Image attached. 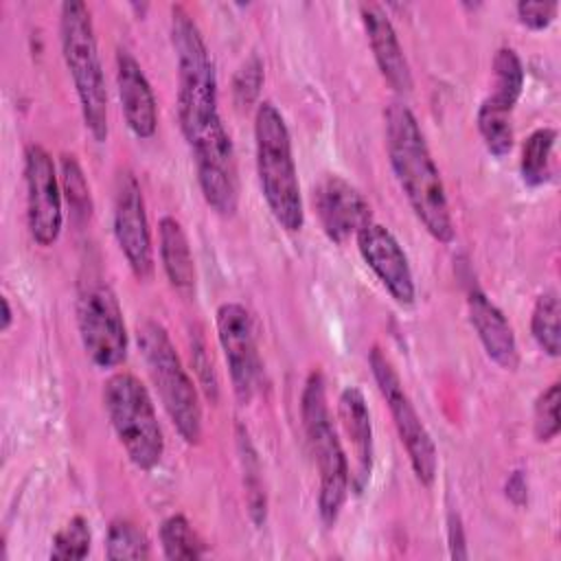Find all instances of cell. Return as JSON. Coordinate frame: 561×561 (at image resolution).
Instances as JSON below:
<instances>
[{
    "label": "cell",
    "instance_id": "19",
    "mask_svg": "<svg viewBox=\"0 0 561 561\" xmlns=\"http://www.w3.org/2000/svg\"><path fill=\"white\" fill-rule=\"evenodd\" d=\"M158 234L160 261L171 287L182 296H191L195 291V263L182 224L175 217L164 215L158 224Z\"/></svg>",
    "mask_w": 561,
    "mask_h": 561
},
{
    "label": "cell",
    "instance_id": "23",
    "mask_svg": "<svg viewBox=\"0 0 561 561\" xmlns=\"http://www.w3.org/2000/svg\"><path fill=\"white\" fill-rule=\"evenodd\" d=\"M561 302L559 294L554 289L543 291L533 307L530 316V331L537 342V346L550 355L559 357L561 353Z\"/></svg>",
    "mask_w": 561,
    "mask_h": 561
},
{
    "label": "cell",
    "instance_id": "21",
    "mask_svg": "<svg viewBox=\"0 0 561 561\" xmlns=\"http://www.w3.org/2000/svg\"><path fill=\"white\" fill-rule=\"evenodd\" d=\"M554 142H557V131L552 127H539L524 140L519 173L528 186H541L550 180Z\"/></svg>",
    "mask_w": 561,
    "mask_h": 561
},
{
    "label": "cell",
    "instance_id": "5",
    "mask_svg": "<svg viewBox=\"0 0 561 561\" xmlns=\"http://www.w3.org/2000/svg\"><path fill=\"white\" fill-rule=\"evenodd\" d=\"M59 42L72 77L83 125L96 142L107 140V88L96 46L92 15L85 2L66 0L59 9Z\"/></svg>",
    "mask_w": 561,
    "mask_h": 561
},
{
    "label": "cell",
    "instance_id": "11",
    "mask_svg": "<svg viewBox=\"0 0 561 561\" xmlns=\"http://www.w3.org/2000/svg\"><path fill=\"white\" fill-rule=\"evenodd\" d=\"M114 237L127 259L131 274L138 280H149L153 274V243L145 208L142 188L129 169L118 171L114 182Z\"/></svg>",
    "mask_w": 561,
    "mask_h": 561
},
{
    "label": "cell",
    "instance_id": "13",
    "mask_svg": "<svg viewBox=\"0 0 561 561\" xmlns=\"http://www.w3.org/2000/svg\"><path fill=\"white\" fill-rule=\"evenodd\" d=\"M357 250L364 263L399 305H412L416 296L412 267L397 237L381 224L370 221L357 234Z\"/></svg>",
    "mask_w": 561,
    "mask_h": 561
},
{
    "label": "cell",
    "instance_id": "4",
    "mask_svg": "<svg viewBox=\"0 0 561 561\" xmlns=\"http://www.w3.org/2000/svg\"><path fill=\"white\" fill-rule=\"evenodd\" d=\"M256 173L261 193L274 219L289 232L305 224L298 171L287 123L272 101H261L254 114Z\"/></svg>",
    "mask_w": 561,
    "mask_h": 561
},
{
    "label": "cell",
    "instance_id": "14",
    "mask_svg": "<svg viewBox=\"0 0 561 561\" xmlns=\"http://www.w3.org/2000/svg\"><path fill=\"white\" fill-rule=\"evenodd\" d=\"M313 208L324 234L335 243H344L373 221L366 197L335 173L324 175L313 186Z\"/></svg>",
    "mask_w": 561,
    "mask_h": 561
},
{
    "label": "cell",
    "instance_id": "33",
    "mask_svg": "<svg viewBox=\"0 0 561 561\" xmlns=\"http://www.w3.org/2000/svg\"><path fill=\"white\" fill-rule=\"evenodd\" d=\"M504 491H506V497H508L515 506L526 504V500H528V482H526L524 471L515 469V471L508 476Z\"/></svg>",
    "mask_w": 561,
    "mask_h": 561
},
{
    "label": "cell",
    "instance_id": "7",
    "mask_svg": "<svg viewBox=\"0 0 561 561\" xmlns=\"http://www.w3.org/2000/svg\"><path fill=\"white\" fill-rule=\"evenodd\" d=\"M103 405L127 458L151 471L162 460L164 438L145 383L127 370L114 373L103 383Z\"/></svg>",
    "mask_w": 561,
    "mask_h": 561
},
{
    "label": "cell",
    "instance_id": "3",
    "mask_svg": "<svg viewBox=\"0 0 561 561\" xmlns=\"http://www.w3.org/2000/svg\"><path fill=\"white\" fill-rule=\"evenodd\" d=\"M300 416L307 445L318 469V513L322 524L331 528L342 513L351 484L346 451L331 419L327 381L320 368H313L305 379L300 394Z\"/></svg>",
    "mask_w": 561,
    "mask_h": 561
},
{
    "label": "cell",
    "instance_id": "18",
    "mask_svg": "<svg viewBox=\"0 0 561 561\" xmlns=\"http://www.w3.org/2000/svg\"><path fill=\"white\" fill-rule=\"evenodd\" d=\"M467 307L469 320L489 359H493L504 370H515L519 366V348L513 327L508 324L502 309L478 287L469 289Z\"/></svg>",
    "mask_w": 561,
    "mask_h": 561
},
{
    "label": "cell",
    "instance_id": "1",
    "mask_svg": "<svg viewBox=\"0 0 561 561\" xmlns=\"http://www.w3.org/2000/svg\"><path fill=\"white\" fill-rule=\"evenodd\" d=\"M171 42L178 59V121L193 151L206 204L221 217L239 208L237 153L219 114L217 75L206 39L182 7H171Z\"/></svg>",
    "mask_w": 561,
    "mask_h": 561
},
{
    "label": "cell",
    "instance_id": "27",
    "mask_svg": "<svg viewBox=\"0 0 561 561\" xmlns=\"http://www.w3.org/2000/svg\"><path fill=\"white\" fill-rule=\"evenodd\" d=\"M92 546L90 524L83 515L70 517L53 537L50 559L57 561H79L85 559Z\"/></svg>",
    "mask_w": 561,
    "mask_h": 561
},
{
    "label": "cell",
    "instance_id": "22",
    "mask_svg": "<svg viewBox=\"0 0 561 561\" xmlns=\"http://www.w3.org/2000/svg\"><path fill=\"white\" fill-rule=\"evenodd\" d=\"M237 445H239V458H241V469H243V486H245V502H248V513L250 519L261 526L267 515V495L263 489V469L256 456V449L243 427H239L237 434Z\"/></svg>",
    "mask_w": 561,
    "mask_h": 561
},
{
    "label": "cell",
    "instance_id": "12",
    "mask_svg": "<svg viewBox=\"0 0 561 561\" xmlns=\"http://www.w3.org/2000/svg\"><path fill=\"white\" fill-rule=\"evenodd\" d=\"M215 324L232 390L241 403H248L261 379V357L252 313L239 302H224L215 313Z\"/></svg>",
    "mask_w": 561,
    "mask_h": 561
},
{
    "label": "cell",
    "instance_id": "17",
    "mask_svg": "<svg viewBox=\"0 0 561 561\" xmlns=\"http://www.w3.org/2000/svg\"><path fill=\"white\" fill-rule=\"evenodd\" d=\"M359 15L362 24L373 50V57L377 61L379 72L383 79L399 92L405 94L412 90V72L410 64L403 55V48L399 44L397 31L388 18V13L373 2L359 4Z\"/></svg>",
    "mask_w": 561,
    "mask_h": 561
},
{
    "label": "cell",
    "instance_id": "16",
    "mask_svg": "<svg viewBox=\"0 0 561 561\" xmlns=\"http://www.w3.org/2000/svg\"><path fill=\"white\" fill-rule=\"evenodd\" d=\"M116 90L131 134L151 138L158 127V103L138 59L123 46L116 48Z\"/></svg>",
    "mask_w": 561,
    "mask_h": 561
},
{
    "label": "cell",
    "instance_id": "30",
    "mask_svg": "<svg viewBox=\"0 0 561 561\" xmlns=\"http://www.w3.org/2000/svg\"><path fill=\"white\" fill-rule=\"evenodd\" d=\"M265 81V68L259 55H250L234 72L232 77V96L237 101V105L241 107H250L263 88Z\"/></svg>",
    "mask_w": 561,
    "mask_h": 561
},
{
    "label": "cell",
    "instance_id": "10",
    "mask_svg": "<svg viewBox=\"0 0 561 561\" xmlns=\"http://www.w3.org/2000/svg\"><path fill=\"white\" fill-rule=\"evenodd\" d=\"M24 184H26V224L37 245H53L64 226L61 210V178L50 153L31 142L24 151Z\"/></svg>",
    "mask_w": 561,
    "mask_h": 561
},
{
    "label": "cell",
    "instance_id": "26",
    "mask_svg": "<svg viewBox=\"0 0 561 561\" xmlns=\"http://www.w3.org/2000/svg\"><path fill=\"white\" fill-rule=\"evenodd\" d=\"M105 557L107 559H149L151 550H149V539L145 535V530L134 524L131 519H114L107 528V537H105Z\"/></svg>",
    "mask_w": 561,
    "mask_h": 561
},
{
    "label": "cell",
    "instance_id": "9",
    "mask_svg": "<svg viewBox=\"0 0 561 561\" xmlns=\"http://www.w3.org/2000/svg\"><path fill=\"white\" fill-rule=\"evenodd\" d=\"M368 364H370L373 377L377 381V388H379L383 401L388 403L392 423L397 427L401 445L405 447L412 471L423 486H430L436 478V467H438V454H436L432 434L427 432L421 414L416 412L410 394L405 392L392 362L379 346L370 348Z\"/></svg>",
    "mask_w": 561,
    "mask_h": 561
},
{
    "label": "cell",
    "instance_id": "31",
    "mask_svg": "<svg viewBox=\"0 0 561 561\" xmlns=\"http://www.w3.org/2000/svg\"><path fill=\"white\" fill-rule=\"evenodd\" d=\"M517 18L522 24H526L528 28L541 31L546 28L554 15H557V2H530V0H522L517 2Z\"/></svg>",
    "mask_w": 561,
    "mask_h": 561
},
{
    "label": "cell",
    "instance_id": "25",
    "mask_svg": "<svg viewBox=\"0 0 561 561\" xmlns=\"http://www.w3.org/2000/svg\"><path fill=\"white\" fill-rule=\"evenodd\" d=\"M511 114L513 112L500 110V107L491 105L489 101H482L478 107V114H476L478 131L484 140V147L497 158H504L513 149Z\"/></svg>",
    "mask_w": 561,
    "mask_h": 561
},
{
    "label": "cell",
    "instance_id": "20",
    "mask_svg": "<svg viewBox=\"0 0 561 561\" xmlns=\"http://www.w3.org/2000/svg\"><path fill=\"white\" fill-rule=\"evenodd\" d=\"M493 90L484 99L491 105L513 112L524 90V66L515 48L502 46L493 55Z\"/></svg>",
    "mask_w": 561,
    "mask_h": 561
},
{
    "label": "cell",
    "instance_id": "29",
    "mask_svg": "<svg viewBox=\"0 0 561 561\" xmlns=\"http://www.w3.org/2000/svg\"><path fill=\"white\" fill-rule=\"evenodd\" d=\"M559 401H561V386L552 381L543 388L533 408V432L539 443H550L557 438L561 423H559Z\"/></svg>",
    "mask_w": 561,
    "mask_h": 561
},
{
    "label": "cell",
    "instance_id": "6",
    "mask_svg": "<svg viewBox=\"0 0 561 561\" xmlns=\"http://www.w3.org/2000/svg\"><path fill=\"white\" fill-rule=\"evenodd\" d=\"M138 348L173 427L184 443L197 445L204 421L199 394L167 329L156 320H145L138 327Z\"/></svg>",
    "mask_w": 561,
    "mask_h": 561
},
{
    "label": "cell",
    "instance_id": "15",
    "mask_svg": "<svg viewBox=\"0 0 561 561\" xmlns=\"http://www.w3.org/2000/svg\"><path fill=\"white\" fill-rule=\"evenodd\" d=\"M337 421L348 445V484L355 495H362L373 478V423L364 392L357 386H346L337 399Z\"/></svg>",
    "mask_w": 561,
    "mask_h": 561
},
{
    "label": "cell",
    "instance_id": "32",
    "mask_svg": "<svg viewBox=\"0 0 561 561\" xmlns=\"http://www.w3.org/2000/svg\"><path fill=\"white\" fill-rule=\"evenodd\" d=\"M447 539H449L451 557H454V559H465V557H467L465 530H462L460 517H458L456 513H449V517H447Z\"/></svg>",
    "mask_w": 561,
    "mask_h": 561
},
{
    "label": "cell",
    "instance_id": "24",
    "mask_svg": "<svg viewBox=\"0 0 561 561\" xmlns=\"http://www.w3.org/2000/svg\"><path fill=\"white\" fill-rule=\"evenodd\" d=\"M160 543L167 559H199L206 548L191 522L182 515H169L160 526Z\"/></svg>",
    "mask_w": 561,
    "mask_h": 561
},
{
    "label": "cell",
    "instance_id": "8",
    "mask_svg": "<svg viewBox=\"0 0 561 561\" xmlns=\"http://www.w3.org/2000/svg\"><path fill=\"white\" fill-rule=\"evenodd\" d=\"M77 327L85 355L99 368H114L127 355V329L114 289L96 276L77 291Z\"/></svg>",
    "mask_w": 561,
    "mask_h": 561
},
{
    "label": "cell",
    "instance_id": "34",
    "mask_svg": "<svg viewBox=\"0 0 561 561\" xmlns=\"http://www.w3.org/2000/svg\"><path fill=\"white\" fill-rule=\"evenodd\" d=\"M0 305H2V324H0V329H2V331H7V329L11 327L13 311H11V305H9V298H7V296H2V298H0Z\"/></svg>",
    "mask_w": 561,
    "mask_h": 561
},
{
    "label": "cell",
    "instance_id": "2",
    "mask_svg": "<svg viewBox=\"0 0 561 561\" xmlns=\"http://www.w3.org/2000/svg\"><path fill=\"white\" fill-rule=\"evenodd\" d=\"M386 151L392 173L423 228L440 243H451L456 228L421 125L412 110L399 101L386 107Z\"/></svg>",
    "mask_w": 561,
    "mask_h": 561
},
{
    "label": "cell",
    "instance_id": "28",
    "mask_svg": "<svg viewBox=\"0 0 561 561\" xmlns=\"http://www.w3.org/2000/svg\"><path fill=\"white\" fill-rule=\"evenodd\" d=\"M59 169H61V175H59L61 191L66 193V202L72 210V217L79 221L88 219L92 213V197H90V186H88L81 164L77 162V158L72 153H64Z\"/></svg>",
    "mask_w": 561,
    "mask_h": 561
}]
</instances>
